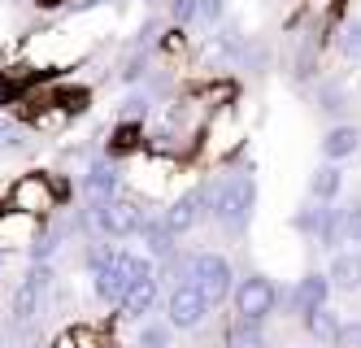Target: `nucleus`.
Instances as JSON below:
<instances>
[{
  "label": "nucleus",
  "instance_id": "a878e982",
  "mask_svg": "<svg viewBox=\"0 0 361 348\" xmlns=\"http://www.w3.org/2000/svg\"><path fill=\"white\" fill-rule=\"evenodd\" d=\"M196 9H200V0H170V18L183 26V22H192L196 18Z\"/></svg>",
  "mask_w": 361,
  "mask_h": 348
},
{
  "label": "nucleus",
  "instance_id": "7c9ffc66",
  "mask_svg": "<svg viewBox=\"0 0 361 348\" xmlns=\"http://www.w3.org/2000/svg\"><path fill=\"white\" fill-rule=\"evenodd\" d=\"M9 100H13V88H9V78H0V109H5Z\"/></svg>",
  "mask_w": 361,
  "mask_h": 348
},
{
  "label": "nucleus",
  "instance_id": "393cba45",
  "mask_svg": "<svg viewBox=\"0 0 361 348\" xmlns=\"http://www.w3.org/2000/svg\"><path fill=\"white\" fill-rule=\"evenodd\" d=\"M335 348H361V323H340Z\"/></svg>",
  "mask_w": 361,
  "mask_h": 348
},
{
  "label": "nucleus",
  "instance_id": "6ab92c4d",
  "mask_svg": "<svg viewBox=\"0 0 361 348\" xmlns=\"http://www.w3.org/2000/svg\"><path fill=\"white\" fill-rule=\"evenodd\" d=\"M340 57L344 61H361V18H348L340 26Z\"/></svg>",
  "mask_w": 361,
  "mask_h": 348
},
{
  "label": "nucleus",
  "instance_id": "aec40b11",
  "mask_svg": "<svg viewBox=\"0 0 361 348\" xmlns=\"http://www.w3.org/2000/svg\"><path fill=\"white\" fill-rule=\"evenodd\" d=\"M144 70H148V57H144V48H135V52H131V57H126V61H122V70H118V78H122V83H140V78H144Z\"/></svg>",
  "mask_w": 361,
  "mask_h": 348
},
{
  "label": "nucleus",
  "instance_id": "1a4fd4ad",
  "mask_svg": "<svg viewBox=\"0 0 361 348\" xmlns=\"http://www.w3.org/2000/svg\"><path fill=\"white\" fill-rule=\"evenodd\" d=\"M204 218V187H200V192H188V196H178L170 209H166V231L170 235H183V231H192L196 222Z\"/></svg>",
  "mask_w": 361,
  "mask_h": 348
},
{
  "label": "nucleus",
  "instance_id": "f03ea898",
  "mask_svg": "<svg viewBox=\"0 0 361 348\" xmlns=\"http://www.w3.org/2000/svg\"><path fill=\"white\" fill-rule=\"evenodd\" d=\"M148 275H152V265H148L144 257H135V253H109V257L92 270V279H96V296L109 301V305H118L122 292L131 287L135 279H148Z\"/></svg>",
  "mask_w": 361,
  "mask_h": 348
},
{
  "label": "nucleus",
  "instance_id": "5701e85b",
  "mask_svg": "<svg viewBox=\"0 0 361 348\" xmlns=\"http://www.w3.org/2000/svg\"><path fill=\"white\" fill-rule=\"evenodd\" d=\"M70 340H74V348H109V335L105 331H92V327H74Z\"/></svg>",
  "mask_w": 361,
  "mask_h": 348
},
{
  "label": "nucleus",
  "instance_id": "2f4dec72",
  "mask_svg": "<svg viewBox=\"0 0 361 348\" xmlns=\"http://www.w3.org/2000/svg\"><path fill=\"white\" fill-rule=\"evenodd\" d=\"M0 261H5V253H0Z\"/></svg>",
  "mask_w": 361,
  "mask_h": 348
},
{
  "label": "nucleus",
  "instance_id": "4468645a",
  "mask_svg": "<svg viewBox=\"0 0 361 348\" xmlns=\"http://www.w3.org/2000/svg\"><path fill=\"white\" fill-rule=\"evenodd\" d=\"M357 144H361L357 126H331L326 140H322V152H326V162H344V157L357 152Z\"/></svg>",
  "mask_w": 361,
  "mask_h": 348
},
{
  "label": "nucleus",
  "instance_id": "cd10ccee",
  "mask_svg": "<svg viewBox=\"0 0 361 348\" xmlns=\"http://www.w3.org/2000/svg\"><path fill=\"white\" fill-rule=\"evenodd\" d=\"M144 109H148V96H140V92H135V96H126V104H122V122H135Z\"/></svg>",
  "mask_w": 361,
  "mask_h": 348
},
{
  "label": "nucleus",
  "instance_id": "9d476101",
  "mask_svg": "<svg viewBox=\"0 0 361 348\" xmlns=\"http://www.w3.org/2000/svg\"><path fill=\"white\" fill-rule=\"evenodd\" d=\"M326 296H331V279L326 275H305L296 283V292H292V309L296 313H309V309L326 305Z\"/></svg>",
  "mask_w": 361,
  "mask_h": 348
},
{
  "label": "nucleus",
  "instance_id": "a211bd4d",
  "mask_svg": "<svg viewBox=\"0 0 361 348\" xmlns=\"http://www.w3.org/2000/svg\"><path fill=\"white\" fill-rule=\"evenodd\" d=\"M226 348H266L262 323H248V318H240V323L226 331Z\"/></svg>",
  "mask_w": 361,
  "mask_h": 348
},
{
  "label": "nucleus",
  "instance_id": "412c9836",
  "mask_svg": "<svg viewBox=\"0 0 361 348\" xmlns=\"http://www.w3.org/2000/svg\"><path fill=\"white\" fill-rule=\"evenodd\" d=\"M318 109L322 114H340L344 109V88L340 83H322L318 88Z\"/></svg>",
  "mask_w": 361,
  "mask_h": 348
},
{
  "label": "nucleus",
  "instance_id": "2eb2a0df",
  "mask_svg": "<svg viewBox=\"0 0 361 348\" xmlns=\"http://www.w3.org/2000/svg\"><path fill=\"white\" fill-rule=\"evenodd\" d=\"M140 235H144V244H148V253H152V257H161V261H170V257H174V235L166 231V222L144 218V222H140Z\"/></svg>",
  "mask_w": 361,
  "mask_h": 348
},
{
  "label": "nucleus",
  "instance_id": "4be33fe9",
  "mask_svg": "<svg viewBox=\"0 0 361 348\" xmlns=\"http://www.w3.org/2000/svg\"><path fill=\"white\" fill-rule=\"evenodd\" d=\"M140 348H170V327L166 323H148L140 331Z\"/></svg>",
  "mask_w": 361,
  "mask_h": 348
},
{
  "label": "nucleus",
  "instance_id": "f3484780",
  "mask_svg": "<svg viewBox=\"0 0 361 348\" xmlns=\"http://www.w3.org/2000/svg\"><path fill=\"white\" fill-rule=\"evenodd\" d=\"M340 187H344V174H340V170H335V166H318L314 179H309V196L326 205V200L340 196Z\"/></svg>",
  "mask_w": 361,
  "mask_h": 348
},
{
  "label": "nucleus",
  "instance_id": "20e7f679",
  "mask_svg": "<svg viewBox=\"0 0 361 348\" xmlns=\"http://www.w3.org/2000/svg\"><path fill=\"white\" fill-rule=\"evenodd\" d=\"M188 283H192L209 305L226 301V296H231V261L218 257V253H196V257L188 261Z\"/></svg>",
  "mask_w": 361,
  "mask_h": 348
},
{
  "label": "nucleus",
  "instance_id": "b1692460",
  "mask_svg": "<svg viewBox=\"0 0 361 348\" xmlns=\"http://www.w3.org/2000/svg\"><path fill=\"white\" fill-rule=\"evenodd\" d=\"M140 144V126L135 122H122L118 131H114V152H131Z\"/></svg>",
  "mask_w": 361,
  "mask_h": 348
},
{
  "label": "nucleus",
  "instance_id": "9b49d317",
  "mask_svg": "<svg viewBox=\"0 0 361 348\" xmlns=\"http://www.w3.org/2000/svg\"><path fill=\"white\" fill-rule=\"evenodd\" d=\"M152 301H157V279H135L131 287L122 292V301H118V309L126 313V318H144L148 309H152Z\"/></svg>",
  "mask_w": 361,
  "mask_h": 348
},
{
  "label": "nucleus",
  "instance_id": "c85d7f7f",
  "mask_svg": "<svg viewBox=\"0 0 361 348\" xmlns=\"http://www.w3.org/2000/svg\"><path fill=\"white\" fill-rule=\"evenodd\" d=\"M222 13H226V0H200V9H196V18L204 22H222Z\"/></svg>",
  "mask_w": 361,
  "mask_h": 348
},
{
  "label": "nucleus",
  "instance_id": "0eeeda50",
  "mask_svg": "<svg viewBox=\"0 0 361 348\" xmlns=\"http://www.w3.org/2000/svg\"><path fill=\"white\" fill-rule=\"evenodd\" d=\"M274 301H279V292L262 275H248L235 287V309H240V318H248V323H262L266 313H274Z\"/></svg>",
  "mask_w": 361,
  "mask_h": 348
},
{
  "label": "nucleus",
  "instance_id": "423d86ee",
  "mask_svg": "<svg viewBox=\"0 0 361 348\" xmlns=\"http://www.w3.org/2000/svg\"><path fill=\"white\" fill-rule=\"evenodd\" d=\"M48 287H53V270H48L44 261H35V270L22 279V287L13 292V318H18V323H31V318H39Z\"/></svg>",
  "mask_w": 361,
  "mask_h": 348
},
{
  "label": "nucleus",
  "instance_id": "39448f33",
  "mask_svg": "<svg viewBox=\"0 0 361 348\" xmlns=\"http://www.w3.org/2000/svg\"><path fill=\"white\" fill-rule=\"evenodd\" d=\"M140 222H144V209H140L135 200H118V196H109V200L96 205V227L105 231V235H114V239L140 235Z\"/></svg>",
  "mask_w": 361,
  "mask_h": 348
},
{
  "label": "nucleus",
  "instance_id": "ddd939ff",
  "mask_svg": "<svg viewBox=\"0 0 361 348\" xmlns=\"http://www.w3.org/2000/svg\"><path fill=\"white\" fill-rule=\"evenodd\" d=\"M326 279H331V287L357 292V287H361V253H335V257H331Z\"/></svg>",
  "mask_w": 361,
  "mask_h": 348
},
{
  "label": "nucleus",
  "instance_id": "6e6552de",
  "mask_svg": "<svg viewBox=\"0 0 361 348\" xmlns=\"http://www.w3.org/2000/svg\"><path fill=\"white\" fill-rule=\"evenodd\" d=\"M204 313H209V301H204L192 283H178V287L170 292V327L192 331V327L204 323Z\"/></svg>",
  "mask_w": 361,
  "mask_h": 348
},
{
  "label": "nucleus",
  "instance_id": "bb28decb",
  "mask_svg": "<svg viewBox=\"0 0 361 348\" xmlns=\"http://www.w3.org/2000/svg\"><path fill=\"white\" fill-rule=\"evenodd\" d=\"M322 213H326V209H305V213H296V227H300L305 235H318V227H322Z\"/></svg>",
  "mask_w": 361,
  "mask_h": 348
},
{
  "label": "nucleus",
  "instance_id": "f257e3e1",
  "mask_svg": "<svg viewBox=\"0 0 361 348\" xmlns=\"http://www.w3.org/2000/svg\"><path fill=\"white\" fill-rule=\"evenodd\" d=\"M252 200H257V183L252 174H222L214 187H204V205L226 231H244L252 218Z\"/></svg>",
  "mask_w": 361,
  "mask_h": 348
},
{
  "label": "nucleus",
  "instance_id": "dca6fc26",
  "mask_svg": "<svg viewBox=\"0 0 361 348\" xmlns=\"http://www.w3.org/2000/svg\"><path fill=\"white\" fill-rule=\"evenodd\" d=\"M305 323H309V335H314L318 344H335V335H340V318H335V309H326V305L309 309Z\"/></svg>",
  "mask_w": 361,
  "mask_h": 348
},
{
  "label": "nucleus",
  "instance_id": "7ed1b4c3",
  "mask_svg": "<svg viewBox=\"0 0 361 348\" xmlns=\"http://www.w3.org/2000/svg\"><path fill=\"white\" fill-rule=\"evenodd\" d=\"M61 200V183H53L48 174H22L9 187V209L31 213V218H48Z\"/></svg>",
  "mask_w": 361,
  "mask_h": 348
},
{
  "label": "nucleus",
  "instance_id": "473e14b6",
  "mask_svg": "<svg viewBox=\"0 0 361 348\" xmlns=\"http://www.w3.org/2000/svg\"><path fill=\"white\" fill-rule=\"evenodd\" d=\"M357 253H361V248H357Z\"/></svg>",
  "mask_w": 361,
  "mask_h": 348
},
{
  "label": "nucleus",
  "instance_id": "f8f14e48",
  "mask_svg": "<svg viewBox=\"0 0 361 348\" xmlns=\"http://www.w3.org/2000/svg\"><path fill=\"white\" fill-rule=\"evenodd\" d=\"M83 187H87V196L100 205V200H109L118 192V166L114 162H92L87 174H83Z\"/></svg>",
  "mask_w": 361,
  "mask_h": 348
},
{
  "label": "nucleus",
  "instance_id": "c756f323",
  "mask_svg": "<svg viewBox=\"0 0 361 348\" xmlns=\"http://www.w3.org/2000/svg\"><path fill=\"white\" fill-rule=\"evenodd\" d=\"M100 5H105V0H66V13H87V9H100Z\"/></svg>",
  "mask_w": 361,
  "mask_h": 348
}]
</instances>
